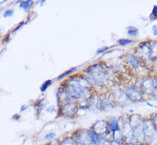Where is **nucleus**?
I'll return each mask as SVG.
<instances>
[{"mask_svg":"<svg viewBox=\"0 0 157 145\" xmlns=\"http://www.w3.org/2000/svg\"><path fill=\"white\" fill-rule=\"evenodd\" d=\"M77 145H93L91 139L89 138L88 133L87 134H81L78 135L77 139Z\"/></svg>","mask_w":157,"mask_h":145,"instance_id":"0eeeda50","label":"nucleus"},{"mask_svg":"<svg viewBox=\"0 0 157 145\" xmlns=\"http://www.w3.org/2000/svg\"><path fill=\"white\" fill-rule=\"evenodd\" d=\"M32 5H33V2L32 1H24V2H21V7L25 10L26 12L29 11V10L32 7Z\"/></svg>","mask_w":157,"mask_h":145,"instance_id":"ddd939ff","label":"nucleus"},{"mask_svg":"<svg viewBox=\"0 0 157 145\" xmlns=\"http://www.w3.org/2000/svg\"><path fill=\"white\" fill-rule=\"evenodd\" d=\"M51 84H52L51 80H47V81H46L44 83H43L42 86H41V88H40V91H41V92L46 91L47 88H48V86H50Z\"/></svg>","mask_w":157,"mask_h":145,"instance_id":"dca6fc26","label":"nucleus"},{"mask_svg":"<svg viewBox=\"0 0 157 145\" xmlns=\"http://www.w3.org/2000/svg\"><path fill=\"white\" fill-rule=\"evenodd\" d=\"M110 129L113 132H116V131L119 130V121L117 120V119H116V118H113V119H112V120H111Z\"/></svg>","mask_w":157,"mask_h":145,"instance_id":"9b49d317","label":"nucleus"},{"mask_svg":"<svg viewBox=\"0 0 157 145\" xmlns=\"http://www.w3.org/2000/svg\"><path fill=\"white\" fill-rule=\"evenodd\" d=\"M152 95H153L154 99L157 100V88H156V87L155 88V90H154L153 93H152Z\"/></svg>","mask_w":157,"mask_h":145,"instance_id":"5701e85b","label":"nucleus"},{"mask_svg":"<svg viewBox=\"0 0 157 145\" xmlns=\"http://www.w3.org/2000/svg\"><path fill=\"white\" fill-rule=\"evenodd\" d=\"M154 60H155V63L157 64V56L155 57V58H154Z\"/></svg>","mask_w":157,"mask_h":145,"instance_id":"cd10ccee","label":"nucleus"},{"mask_svg":"<svg viewBox=\"0 0 157 145\" xmlns=\"http://www.w3.org/2000/svg\"><path fill=\"white\" fill-rule=\"evenodd\" d=\"M13 14H14V10H7L6 12L4 14V17H12Z\"/></svg>","mask_w":157,"mask_h":145,"instance_id":"aec40b11","label":"nucleus"},{"mask_svg":"<svg viewBox=\"0 0 157 145\" xmlns=\"http://www.w3.org/2000/svg\"><path fill=\"white\" fill-rule=\"evenodd\" d=\"M152 56H154V58L157 56V41L152 45Z\"/></svg>","mask_w":157,"mask_h":145,"instance_id":"a211bd4d","label":"nucleus"},{"mask_svg":"<svg viewBox=\"0 0 157 145\" xmlns=\"http://www.w3.org/2000/svg\"><path fill=\"white\" fill-rule=\"evenodd\" d=\"M111 145H121V143H120L119 142L113 141L112 143H111Z\"/></svg>","mask_w":157,"mask_h":145,"instance_id":"bb28decb","label":"nucleus"},{"mask_svg":"<svg viewBox=\"0 0 157 145\" xmlns=\"http://www.w3.org/2000/svg\"><path fill=\"white\" fill-rule=\"evenodd\" d=\"M152 30H153V34L154 35H157V26L154 25L152 27Z\"/></svg>","mask_w":157,"mask_h":145,"instance_id":"b1692460","label":"nucleus"},{"mask_svg":"<svg viewBox=\"0 0 157 145\" xmlns=\"http://www.w3.org/2000/svg\"><path fill=\"white\" fill-rule=\"evenodd\" d=\"M94 131L97 133L99 136H103L108 133V126L105 121H98L94 125Z\"/></svg>","mask_w":157,"mask_h":145,"instance_id":"39448f33","label":"nucleus"},{"mask_svg":"<svg viewBox=\"0 0 157 145\" xmlns=\"http://www.w3.org/2000/svg\"><path fill=\"white\" fill-rule=\"evenodd\" d=\"M76 70V68H72V69H71V70H69V71H65L64 73H63L62 75H60L59 77H58L57 78V80H61L62 78H64V77H66L67 75H69V74H71V73H72L74 71Z\"/></svg>","mask_w":157,"mask_h":145,"instance_id":"f3484780","label":"nucleus"},{"mask_svg":"<svg viewBox=\"0 0 157 145\" xmlns=\"http://www.w3.org/2000/svg\"><path fill=\"white\" fill-rule=\"evenodd\" d=\"M138 55L144 59H149L152 56V46L150 42H144L141 44L137 51Z\"/></svg>","mask_w":157,"mask_h":145,"instance_id":"f03ea898","label":"nucleus"},{"mask_svg":"<svg viewBox=\"0 0 157 145\" xmlns=\"http://www.w3.org/2000/svg\"><path fill=\"white\" fill-rule=\"evenodd\" d=\"M143 129L144 134L145 141L149 142L150 138L153 137L155 132H156V128L153 120H145L143 123Z\"/></svg>","mask_w":157,"mask_h":145,"instance_id":"f257e3e1","label":"nucleus"},{"mask_svg":"<svg viewBox=\"0 0 157 145\" xmlns=\"http://www.w3.org/2000/svg\"><path fill=\"white\" fill-rule=\"evenodd\" d=\"M48 135H49V136H46V137H45L46 139H49V138H52V137H53L54 136H55V134H54V133H51V134H48Z\"/></svg>","mask_w":157,"mask_h":145,"instance_id":"393cba45","label":"nucleus"},{"mask_svg":"<svg viewBox=\"0 0 157 145\" xmlns=\"http://www.w3.org/2000/svg\"><path fill=\"white\" fill-rule=\"evenodd\" d=\"M63 145H77V142H74L72 141V140L67 139V140L64 141Z\"/></svg>","mask_w":157,"mask_h":145,"instance_id":"6ab92c4d","label":"nucleus"},{"mask_svg":"<svg viewBox=\"0 0 157 145\" xmlns=\"http://www.w3.org/2000/svg\"><path fill=\"white\" fill-rule=\"evenodd\" d=\"M88 135H89V138L91 139L93 145H101V138L99 137V135L94 130L88 131Z\"/></svg>","mask_w":157,"mask_h":145,"instance_id":"6e6552de","label":"nucleus"},{"mask_svg":"<svg viewBox=\"0 0 157 145\" xmlns=\"http://www.w3.org/2000/svg\"><path fill=\"white\" fill-rule=\"evenodd\" d=\"M127 61L129 65L133 69H137L140 67V61L138 59H136L135 56L133 55H128Z\"/></svg>","mask_w":157,"mask_h":145,"instance_id":"1a4fd4ad","label":"nucleus"},{"mask_svg":"<svg viewBox=\"0 0 157 145\" xmlns=\"http://www.w3.org/2000/svg\"><path fill=\"white\" fill-rule=\"evenodd\" d=\"M151 16H154V18H157V5H155L153 7V10H152Z\"/></svg>","mask_w":157,"mask_h":145,"instance_id":"412c9836","label":"nucleus"},{"mask_svg":"<svg viewBox=\"0 0 157 145\" xmlns=\"http://www.w3.org/2000/svg\"><path fill=\"white\" fill-rule=\"evenodd\" d=\"M141 88L143 91L144 92L145 94H152L155 88V80H153L152 78H145L142 82V84H141Z\"/></svg>","mask_w":157,"mask_h":145,"instance_id":"20e7f679","label":"nucleus"},{"mask_svg":"<svg viewBox=\"0 0 157 145\" xmlns=\"http://www.w3.org/2000/svg\"><path fill=\"white\" fill-rule=\"evenodd\" d=\"M154 123H155V128H156V131H157V114L155 117H154Z\"/></svg>","mask_w":157,"mask_h":145,"instance_id":"a878e982","label":"nucleus"},{"mask_svg":"<svg viewBox=\"0 0 157 145\" xmlns=\"http://www.w3.org/2000/svg\"><path fill=\"white\" fill-rule=\"evenodd\" d=\"M76 109H77L76 104L71 101H69L65 103V105L63 107V113L66 115H71L76 112Z\"/></svg>","mask_w":157,"mask_h":145,"instance_id":"423d86ee","label":"nucleus"},{"mask_svg":"<svg viewBox=\"0 0 157 145\" xmlns=\"http://www.w3.org/2000/svg\"><path fill=\"white\" fill-rule=\"evenodd\" d=\"M133 42V40H128V39H120L118 40V44L120 45V46H126L128 44H131V43Z\"/></svg>","mask_w":157,"mask_h":145,"instance_id":"4468645a","label":"nucleus"},{"mask_svg":"<svg viewBox=\"0 0 157 145\" xmlns=\"http://www.w3.org/2000/svg\"><path fill=\"white\" fill-rule=\"evenodd\" d=\"M123 133L122 132H120L119 130L118 131H116L113 132V139H114V141H117V142H120L122 141V139H123Z\"/></svg>","mask_w":157,"mask_h":145,"instance_id":"f8f14e48","label":"nucleus"},{"mask_svg":"<svg viewBox=\"0 0 157 145\" xmlns=\"http://www.w3.org/2000/svg\"><path fill=\"white\" fill-rule=\"evenodd\" d=\"M127 34L132 37H136L139 34V30L133 26H130L127 27Z\"/></svg>","mask_w":157,"mask_h":145,"instance_id":"9d476101","label":"nucleus"},{"mask_svg":"<svg viewBox=\"0 0 157 145\" xmlns=\"http://www.w3.org/2000/svg\"><path fill=\"white\" fill-rule=\"evenodd\" d=\"M149 145H157V131L149 141Z\"/></svg>","mask_w":157,"mask_h":145,"instance_id":"2eb2a0df","label":"nucleus"},{"mask_svg":"<svg viewBox=\"0 0 157 145\" xmlns=\"http://www.w3.org/2000/svg\"><path fill=\"white\" fill-rule=\"evenodd\" d=\"M107 49H109V47H104L101 48V49H99L97 51V54H100V53H102V52H104L105 51H106Z\"/></svg>","mask_w":157,"mask_h":145,"instance_id":"4be33fe9","label":"nucleus"},{"mask_svg":"<svg viewBox=\"0 0 157 145\" xmlns=\"http://www.w3.org/2000/svg\"><path fill=\"white\" fill-rule=\"evenodd\" d=\"M125 94L128 96V98L134 101H142L143 100V94L141 91L134 86L128 87L125 90Z\"/></svg>","mask_w":157,"mask_h":145,"instance_id":"7ed1b4c3","label":"nucleus"}]
</instances>
